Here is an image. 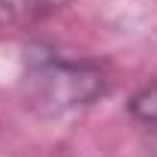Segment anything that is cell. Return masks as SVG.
<instances>
[{"mask_svg": "<svg viewBox=\"0 0 157 157\" xmlns=\"http://www.w3.org/2000/svg\"><path fill=\"white\" fill-rule=\"evenodd\" d=\"M27 106L39 115H67L106 94V73L88 60L39 58L24 78Z\"/></svg>", "mask_w": 157, "mask_h": 157, "instance_id": "6da1fadb", "label": "cell"}, {"mask_svg": "<svg viewBox=\"0 0 157 157\" xmlns=\"http://www.w3.org/2000/svg\"><path fill=\"white\" fill-rule=\"evenodd\" d=\"M130 112L142 124H157V82L145 85L136 97L130 100Z\"/></svg>", "mask_w": 157, "mask_h": 157, "instance_id": "7a4b0ae2", "label": "cell"}]
</instances>
